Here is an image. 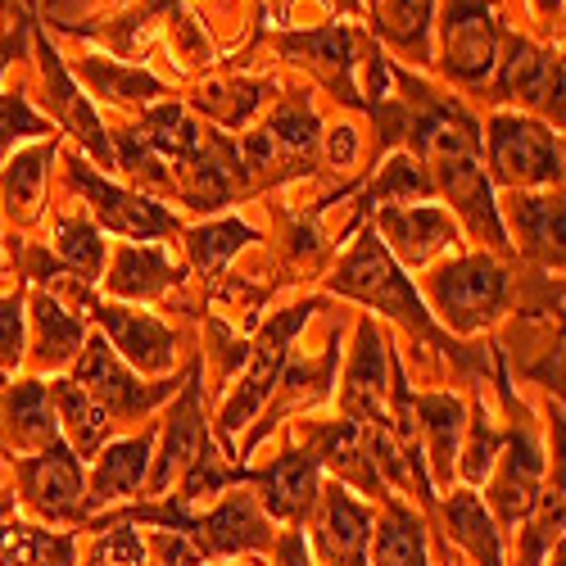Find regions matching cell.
<instances>
[{"label":"cell","instance_id":"obj_22","mask_svg":"<svg viewBox=\"0 0 566 566\" xmlns=\"http://www.w3.org/2000/svg\"><path fill=\"white\" fill-rule=\"evenodd\" d=\"M146 458H150V436L114 444L96 467V481H91V494H86V512L118 499V494L140 490V481H146Z\"/></svg>","mask_w":566,"mask_h":566},{"label":"cell","instance_id":"obj_32","mask_svg":"<svg viewBox=\"0 0 566 566\" xmlns=\"http://www.w3.org/2000/svg\"><path fill=\"white\" fill-rule=\"evenodd\" d=\"M376 566H431L427 544H421V526L403 507H390L381 531H376Z\"/></svg>","mask_w":566,"mask_h":566},{"label":"cell","instance_id":"obj_20","mask_svg":"<svg viewBox=\"0 0 566 566\" xmlns=\"http://www.w3.org/2000/svg\"><path fill=\"white\" fill-rule=\"evenodd\" d=\"M535 485H539V453H535V440L526 431L512 436V453H507V471L494 485V499L503 507V522L516 526L531 516V503H535Z\"/></svg>","mask_w":566,"mask_h":566},{"label":"cell","instance_id":"obj_11","mask_svg":"<svg viewBox=\"0 0 566 566\" xmlns=\"http://www.w3.org/2000/svg\"><path fill=\"white\" fill-rule=\"evenodd\" d=\"M73 181L82 186L91 200H96L101 218H105L114 231L132 235V241H155V235H168V231L177 227L168 209H159V205H150V200H140V196L118 191V186L101 181L96 172H86V164H73Z\"/></svg>","mask_w":566,"mask_h":566},{"label":"cell","instance_id":"obj_44","mask_svg":"<svg viewBox=\"0 0 566 566\" xmlns=\"http://www.w3.org/2000/svg\"><path fill=\"white\" fill-rule=\"evenodd\" d=\"M354 150H358V146H354V132L340 127V132L332 136V164H336V168H349V164H354Z\"/></svg>","mask_w":566,"mask_h":566},{"label":"cell","instance_id":"obj_42","mask_svg":"<svg viewBox=\"0 0 566 566\" xmlns=\"http://www.w3.org/2000/svg\"><path fill=\"white\" fill-rule=\"evenodd\" d=\"M32 535L28 526L0 531V566H32Z\"/></svg>","mask_w":566,"mask_h":566},{"label":"cell","instance_id":"obj_39","mask_svg":"<svg viewBox=\"0 0 566 566\" xmlns=\"http://www.w3.org/2000/svg\"><path fill=\"white\" fill-rule=\"evenodd\" d=\"M41 132H51V127H45V123L28 109L23 96H0V155H6L14 140H23V136H41Z\"/></svg>","mask_w":566,"mask_h":566},{"label":"cell","instance_id":"obj_38","mask_svg":"<svg viewBox=\"0 0 566 566\" xmlns=\"http://www.w3.org/2000/svg\"><path fill=\"white\" fill-rule=\"evenodd\" d=\"M86 566H146V548H140V539L127 522H118L114 531H105L96 544H91Z\"/></svg>","mask_w":566,"mask_h":566},{"label":"cell","instance_id":"obj_4","mask_svg":"<svg viewBox=\"0 0 566 566\" xmlns=\"http://www.w3.org/2000/svg\"><path fill=\"white\" fill-rule=\"evenodd\" d=\"M490 168L499 186H548L562 181V150L544 123L499 114L490 123Z\"/></svg>","mask_w":566,"mask_h":566},{"label":"cell","instance_id":"obj_18","mask_svg":"<svg viewBox=\"0 0 566 566\" xmlns=\"http://www.w3.org/2000/svg\"><path fill=\"white\" fill-rule=\"evenodd\" d=\"M263 503L276 522H304L317 503V458L308 453L276 458L263 476Z\"/></svg>","mask_w":566,"mask_h":566},{"label":"cell","instance_id":"obj_28","mask_svg":"<svg viewBox=\"0 0 566 566\" xmlns=\"http://www.w3.org/2000/svg\"><path fill=\"white\" fill-rule=\"evenodd\" d=\"M516 231H522V245L535 259L562 263V200H553V196L516 200Z\"/></svg>","mask_w":566,"mask_h":566},{"label":"cell","instance_id":"obj_1","mask_svg":"<svg viewBox=\"0 0 566 566\" xmlns=\"http://www.w3.org/2000/svg\"><path fill=\"white\" fill-rule=\"evenodd\" d=\"M427 96L431 91H421V101ZM412 146H417L421 159L436 168L440 186L458 200V209L471 218V231L490 235L494 245H503V227L494 218L485 168H481V155H476V123H471L462 109H453V105L427 101V114L412 123Z\"/></svg>","mask_w":566,"mask_h":566},{"label":"cell","instance_id":"obj_19","mask_svg":"<svg viewBox=\"0 0 566 566\" xmlns=\"http://www.w3.org/2000/svg\"><path fill=\"white\" fill-rule=\"evenodd\" d=\"M181 272L168 263L164 250L155 245H127L118 259H114V276H109V291L118 300H155L164 295L168 286H177Z\"/></svg>","mask_w":566,"mask_h":566},{"label":"cell","instance_id":"obj_8","mask_svg":"<svg viewBox=\"0 0 566 566\" xmlns=\"http://www.w3.org/2000/svg\"><path fill=\"white\" fill-rule=\"evenodd\" d=\"M308 313H313V304H304V308H286L281 313L268 332H263V340H259V349H254V363H250V371L241 376V390H235L231 399H227V408H222V431L231 436V431H241L245 421L259 412V403L272 395V386L281 381V367H286V345H291V336L300 332V326L308 322Z\"/></svg>","mask_w":566,"mask_h":566},{"label":"cell","instance_id":"obj_35","mask_svg":"<svg viewBox=\"0 0 566 566\" xmlns=\"http://www.w3.org/2000/svg\"><path fill=\"white\" fill-rule=\"evenodd\" d=\"M263 91H268L263 82H222V86H205V91H200V105H205L218 123L241 127V123L259 109Z\"/></svg>","mask_w":566,"mask_h":566},{"label":"cell","instance_id":"obj_21","mask_svg":"<svg viewBox=\"0 0 566 566\" xmlns=\"http://www.w3.org/2000/svg\"><path fill=\"white\" fill-rule=\"evenodd\" d=\"M205 444H209V436H205V421H200V395L186 390V399H181L177 412H172V427H168V440H164V458H159L155 476H150V490L159 494L186 462L200 458Z\"/></svg>","mask_w":566,"mask_h":566},{"label":"cell","instance_id":"obj_47","mask_svg":"<svg viewBox=\"0 0 566 566\" xmlns=\"http://www.w3.org/2000/svg\"><path fill=\"white\" fill-rule=\"evenodd\" d=\"M0 512H6V503H0Z\"/></svg>","mask_w":566,"mask_h":566},{"label":"cell","instance_id":"obj_16","mask_svg":"<svg viewBox=\"0 0 566 566\" xmlns=\"http://www.w3.org/2000/svg\"><path fill=\"white\" fill-rule=\"evenodd\" d=\"M386 363H381V336H376V326L363 322L358 326V358H354V371L345 381V412L349 421L358 427H386Z\"/></svg>","mask_w":566,"mask_h":566},{"label":"cell","instance_id":"obj_23","mask_svg":"<svg viewBox=\"0 0 566 566\" xmlns=\"http://www.w3.org/2000/svg\"><path fill=\"white\" fill-rule=\"evenodd\" d=\"M444 516H449V535L476 557L481 566H503V544H499V531H494V522H490V512H485V503L471 494V490H458L453 494V503L444 507Z\"/></svg>","mask_w":566,"mask_h":566},{"label":"cell","instance_id":"obj_27","mask_svg":"<svg viewBox=\"0 0 566 566\" xmlns=\"http://www.w3.org/2000/svg\"><path fill=\"white\" fill-rule=\"evenodd\" d=\"M51 159H55V146H36V150H23L6 164V172H0V191H6L10 218H32L36 213L41 186H45V164Z\"/></svg>","mask_w":566,"mask_h":566},{"label":"cell","instance_id":"obj_41","mask_svg":"<svg viewBox=\"0 0 566 566\" xmlns=\"http://www.w3.org/2000/svg\"><path fill=\"white\" fill-rule=\"evenodd\" d=\"M32 566H73V539L69 535H32Z\"/></svg>","mask_w":566,"mask_h":566},{"label":"cell","instance_id":"obj_10","mask_svg":"<svg viewBox=\"0 0 566 566\" xmlns=\"http://www.w3.org/2000/svg\"><path fill=\"white\" fill-rule=\"evenodd\" d=\"M499 96L522 101V105L539 109L544 118L562 123V60L535 51L526 41H512V55H507L503 77H499Z\"/></svg>","mask_w":566,"mask_h":566},{"label":"cell","instance_id":"obj_31","mask_svg":"<svg viewBox=\"0 0 566 566\" xmlns=\"http://www.w3.org/2000/svg\"><path fill=\"white\" fill-rule=\"evenodd\" d=\"M417 412H421V427L431 436V462H436L440 476H449L458 440H462V403L449 395H436V399H417Z\"/></svg>","mask_w":566,"mask_h":566},{"label":"cell","instance_id":"obj_34","mask_svg":"<svg viewBox=\"0 0 566 566\" xmlns=\"http://www.w3.org/2000/svg\"><path fill=\"white\" fill-rule=\"evenodd\" d=\"M60 259L73 276H82L86 286L101 276V263H105V245H101V235L96 227H86V222H60Z\"/></svg>","mask_w":566,"mask_h":566},{"label":"cell","instance_id":"obj_36","mask_svg":"<svg viewBox=\"0 0 566 566\" xmlns=\"http://www.w3.org/2000/svg\"><path fill=\"white\" fill-rule=\"evenodd\" d=\"M250 241V227H241V222H218V227H205V231H196L191 235V254H196V263H200V272L213 281L218 272H222V263L241 250Z\"/></svg>","mask_w":566,"mask_h":566},{"label":"cell","instance_id":"obj_6","mask_svg":"<svg viewBox=\"0 0 566 566\" xmlns=\"http://www.w3.org/2000/svg\"><path fill=\"white\" fill-rule=\"evenodd\" d=\"M499 64V23L485 0H449L444 14V73L481 86Z\"/></svg>","mask_w":566,"mask_h":566},{"label":"cell","instance_id":"obj_26","mask_svg":"<svg viewBox=\"0 0 566 566\" xmlns=\"http://www.w3.org/2000/svg\"><path fill=\"white\" fill-rule=\"evenodd\" d=\"M6 427L14 436V444L32 449V444H51L55 436V417H51V395H45L41 381H23L10 403H6Z\"/></svg>","mask_w":566,"mask_h":566},{"label":"cell","instance_id":"obj_12","mask_svg":"<svg viewBox=\"0 0 566 566\" xmlns=\"http://www.w3.org/2000/svg\"><path fill=\"white\" fill-rule=\"evenodd\" d=\"M376 227L386 231V241L399 250L408 268L431 263L440 250L453 245V218L436 205H417V209H381Z\"/></svg>","mask_w":566,"mask_h":566},{"label":"cell","instance_id":"obj_9","mask_svg":"<svg viewBox=\"0 0 566 566\" xmlns=\"http://www.w3.org/2000/svg\"><path fill=\"white\" fill-rule=\"evenodd\" d=\"M73 386H86V395L96 399L105 412H123V417L127 412H146L150 403L168 399V386H140L136 376H127L105 340H86V354L77 363V381Z\"/></svg>","mask_w":566,"mask_h":566},{"label":"cell","instance_id":"obj_37","mask_svg":"<svg viewBox=\"0 0 566 566\" xmlns=\"http://www.w3.org/2000/svg\"><path fill=\"white\" fill-rule=\"evenodd\" d=\"M412 196H431V181L412 159H390L381 181L367 191V209L371 205H395V200H412Z\"/></svg>","mask_w":566,"mask_h":566},{"label":"cell","instance_id":"obj_7","mask_svg":"<svg viewBox=\"0 0 566 566\" xmlns=\"http://www.w3.org/2000/svg\"><path fill=\"white\" fill-rule=\"evenodd\" d=\"M19 481H23L28 507L51 516V522H77V516H86L82 467H77V453L64 440H51L41 458L19 462Z\"/></svg>","mask_w":566,"mask_h":566},{"label":"cell","instance_id":"obj_43","mask_svg":"<svg viewBox=\"0 0 566 566\" xmlns=\"http://www.w3.org/2000/svg\"><path fill=\"white\" fill-rule=\"evenodd\" d=\"M159 566H200V548H196L191 539L164 535V539H159Z\"/></svg>","mask_w":566,"mask_h":566},{"label":"cell","instance_id":"obj_15","mask_svg":"<svg viewBox=\"0 0 566 566\" xmlns=\"http://www.w3.org/2000/svg\"><path fill=\"white\" fill-rule=\"evenodd\" d=\"M322 553L332 566H367V544H371V512L354 503L345 490H332L322 503V526H317Z\"/></svg>","mask_w":566,"mask_h":566},{"label":"cell","instance_id":"obj_33","mask_svg":"<svg viewBox=\"0 0 566 566\" xmlns=\"http://www.w3.org/2000/svg\"><path fill=\"white\" fill-rule=\"evenodd\" d=\"M82 73H86L91 86H96V96H105V101H155V96H164V86L155 77L118 69V64H109L101 55L82 60Z\"/></svg>","mask_w":566,"mask_h":566},{"label":"cell","instance_id":"obj_2","mask_svg":"<svg viewBox=\"0 0 566 566\" xmlns=\"http://www.w3.org/2000/svg\"><path fill=\"white\" fill-rule=\"evenodd\" d=\"M332 286H336L340 295H354V300H363V304H371V308L399 317L403 326H412V332H421V336H436V326H431L427 308H421L417 291L408 286V276L395 268V259L386 254V245L376 241V235H363L358 250H354V254L340 263V272L332 276Z\"/></svg>","mask_w":566,"mask_h":566},{"label":"cell","instance_id":"obj_25","mask_svg":"<svg viewBox=\"0 0 566 566\" xmlns=\"http://www.w3.org/2000/svg\"><path fill=\"white\" fill-rule=\"evenodd\" d=\"M317 453L332 462L340 476H349L354 485L363 490H381V476H376V462H371V449H363V427L358 421H340V427L322 431L317 436Z\"/></svg>","mask_w":566,"mask_h":566},{"label":"cell","instance_id":"obj_14","mask_svg":"<svg viewBox=\"0 0 566 566\" xmlns=\"http://www.w3.org/2000/svg\"><path fill=\"white\" fill-rule=\"evenodd\" d=\"M86 304H91V313L105 322V332L114 336V345H118L136 367H146V371H168V367H172L177 340H172L168 326H159L155 317L114 308V304H96V300H86Z\"/></svg>","mask_w":566,"mask_h":566},{"label":"cell","instance_id":"obj_13","mask_svg":"<svg viewBox=\"0 0 566 566\" xmlns=\"http://www.w3.org/2000/svg\"><path fill=\"white\" fill-rule=\"evenodd\" d=\"M286 51L300 55V64H308L326 86L340 91V101L358 105V86H354V55H358V36L340 23L308 32V36H291Z\"/></svg>","mask_w":566,"mask_h":566},{"label":"cell","instance_id":"obj_29","mask_svg":"<svg viewBox=\"0 0 566 566\" xmlns=\"http://www.w3.org/2000/svg\"><path fill=\"white\" fill-rule=\"evenodd\" d=\"M32 317H36V358L45 367H64L77 349H82V322L69 317L51 295H36L32 300Z\"/></svg>","mask_w":566,"mask_h":566},{"label":"cell","instance_id":"obj_30","mask_svg":"<svg viewBox=\"0 0 566 566\" xmlns=\"http://www.w3.org/2000/svg\"><path fill=\"white\" fill-rule=\"evenodd\" d=\"M55 399L64 408V421H69V436H73V453H96L105 431H109V412L91 399L86 390H77L73 381H60L55 386Z\"/></svg>","mask_w":566,"mask_h":566},{"label":"cell","instance_id":"obj_5","mask_svg":"<svg viewBox=\"0 0 566 566\" xmlns=\"http://www.w3.org/2000/svg\"><path fill=\"white\" fill-rule=\"evenodd\" d=\"M431 300L453 332H476V326H485L503 308L507 272L485 254L481 259H453L449 268L436 272Z\"/></svg>","mask_w":566,"mask_h":566},{"label":"cell","instance_id":"obj_45","mask_svg":"<svg viewBox=\"0 0 566 566\" xmlns=\"http://www.w3.org/2000/svg\"><path fill=\"white\" fill-rule=\"evenodd\" d=\"M281 566H308V548L300 535H286L281 539Z\"/></svg>","mask_w":566,"mask_h":566},{"label":"cell","instance_id":"obj_24","mask_svg":"<svg viewBox=\"0 0 566 566\" xmlns=\"http://www.w3.org/2000/svg\"><path fill=\"white\" fill-rule=\"evenodd\" d=\"M431 6L436 0H371L376 32L395 41L403 55L427 60V32H431Z\"/></svg>","mask_w":566,"mask_h":566},{"label":"cell","instance_id":"obj_40","mask_svg":"<svg viewBox=\"0 0 566 566\" xmlns=\"http://www.w3.org/2000/svg\"><path fill=\"white\" fill-rule=\"evenodd\" d=\"M23 354V322H19V300H0V363H19Z\"/></svg>","mask_w":566,"mask_h":566},{"label":"cell","instance_id":"obj_17","mask_svg":"<svg viewBox=\"0 0 566 566\" xmlns=\"http://www.w3.org/2000/svg\"><path fill=\"white\" fill-rule=\"evenodd\" d=\"M41 73H45V91H51V109H55V118L69 123V132L82 136V140H86V150L96 155L101 164H109V140H105L96 114H91L86 96L73 86V77L64 73V60L51 51V41H45V36H41Z\"/></svg>","mask_w":566,"mask_h":566},{"label":"cell","instance_id":"obj_46","mask_svg":"<svg viewBox=\"0 0 566 566\" xmlns=\"http://www.w3.org/2000/svg\"><path fill=\"white\" fill-rule=\"evenodd\" d=\"M19 55V32H6L0 36V73H6V64Z\"/></svg>","mask_w":566,"mask_h":566},{"label":"cell","instance_id":"obj_3","mask_svg":"<svg viewBox=\"0 0 566 566\" xmlns=\"http://www.w3.org/2000/svg\"><path fill=\"white\" fill-rule=\"evenodd\" d=\"M127 522H155V526H172L181 531L205 553H250V548H268L272 531L259 516V507L250 503V494H235L231 503H222L218 512H209L205 522H191L181 507H150V512H127Z\"/></svg>","mask_w":566,"mask_h":566}]
</instances>
